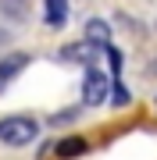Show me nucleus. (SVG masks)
<instances>
[{"mask_svg": "<svg viewBox=\"0 0 157 160\" xmlns=\"http://www.w3.org/2000/svg\"><path fill=\"white\" fill-rule=\"evenodd\" d=\"M36 135H39V125L29 114H11L0 121V142L4 146H29L36 142Z\"/></svg>", "mask_w": 157, "mask_h": 160, "instance_id": "obj_1", "label": "nucleus"}, {"mask_svg": "<svg viewBox=\"0 0 157 160\" xmlns=\"http://www.w3.org/2000/svg\"><path fill=\"white\" fill-rule=\"evenodd\" d=\"M97 50H104V46H93V43H68L61 50V61H71V64H89L97 57Z\"/></svg>", "mask_w": 157, "mask_h": 160, "instance_id": "obj_4", "label": "nucleus"}, {"mask_svg": "<svg viewBox=\"0 0 157 160\" xmlns=\"http://www.w3.org/2000/svg\"><path fill=\"white\" fill-rule=\"evenodd\" d=\"M47 4V25L50 29H61L68 22V0H43Z\"/></svg>", "mask_w": 157, "mask_h": 160, "instance_id": "obj_6", "label": "nucleus"}, {"mask_svg": "<svg viewBox=\"0 0 157 160\" xmlns=\"http://www.w3.org/2000/svg\"><path fill=\"white\" fill-rule=\"evenodd\" d=\"M29 68V53H4V61H0V92L14 82L18 71Z\"/></svg>", "mask_w": 157, "mask_h": 160, "instance_id": "obj_3", "label": "nucleus"}, {"mask_svg": "<svg viewBox=\"0 0 157 160\" xmlns=\"http://www.w3.org/2000/svg\"><path fill=\"white\" fill-rule=\"evenodd\" d=\"M111 100H114V107H125V103H128V89L122 86V78H114V89H111Z\"/></svg>", "mask_w": 157, "mask_h": 160, "instance_id": "obj_8", "label": "nucleus"}, {"mask_svg": "<svg viewBox=\"0 0 157 160\" xmlns=\"http://www.w3.org/2000/svg\"><path fill=\"white\" fill-rule=\"evenodd\" d=\"M86 43H93V46H111V25L104 22V18L86 22Z\"/></svg>", "mask_w": 157, "mask_h": 160, "instance_id": "obj_5", "label": "nucleus"}, {"mask_svg": "<svg viewBox=\"0 0 157 160\" xmlns=\"http://www.w3.org/2000/svg\"><path fill=\"white\" fill-rule=\"evenodd\" d=\"M104 92H107V75L89 68L86 78H82V103H86V107H100V103H104Z\"/></svg>", "mask_w": 157, "mask_h": 160, "instance_id": "obj_2", "label": "nucleus"}, {"mask_svg": "<svg viewBox=\"0 0 157 160\" xmlns=\"http://www.w3.org/2000/svg\"><path fill=\"white\" fill-rule=\"evenodd\" d=\"M86 149H89V142H86V139L71 135V139H61V142H57V157H61V160H71V157L86 153Z\"/></svg>", "mask_w": 157, "mask_h": 160, "instance_id": "obj_7", "label": "nucleus"}]
</instances>
